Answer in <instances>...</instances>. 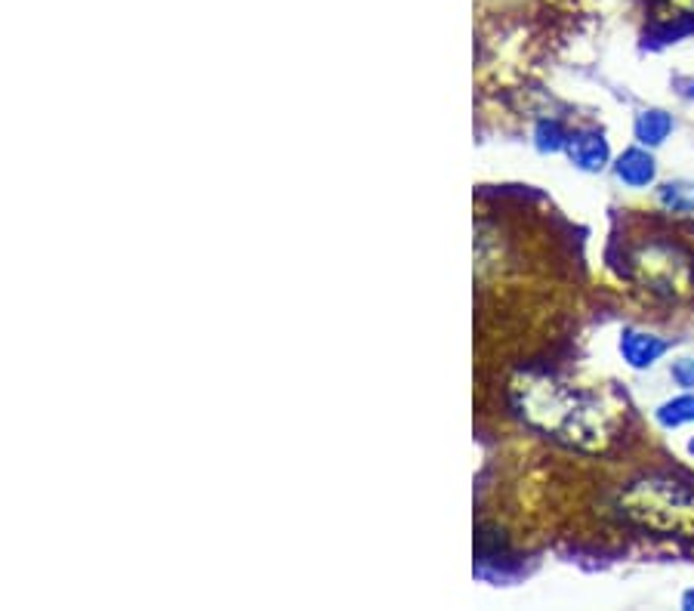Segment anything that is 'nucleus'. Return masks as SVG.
I'll list each match as a JSON object with an SVG mask.
<instances>
[{
  "instance_id": "6",
  "label": "nucleus",
  "mask_w": 694,
  "mask_h": 611,
  "mask_svg": "<svg viewBox=\"0 0 694 611\" xmlns=\"http://www.w3.org/2000/svg\"><path fill=\"white\" fill-rule=\"evenodd\" d=\"M614 173H617V179H620L624 186H630V189H645V186L654 183L657 164H654V158H651L645 149H627L624 155L617 158Z\"/></svg>"
},
{
  "instance_id": "7",
  "label": "nucleus",
  "mask_w": 694,
  "mask_h": 611,
  "mask_svg": "<svg viewBox=\"0 0 694 611\" xmlns=\"http://www.w3.org/2000/svg\"><path fill=\"white\" fill-rule=\"evenodd\" d=\"M670 133H673V118L661 109H648L636 118V139L648 149L661 146Z\"/></svg>"
},
{
  "instance_id": "3",
  "label": "nucleus",
  "mask_w": 694,
  "mask_h": 611,
  "mask_svg": "<svg viewBox=\"0 0 694 611\" xmlns=\"http://www.w3.org/2000/svg\"><path fill=\"white\" fill-rule=\"evenodd\" d=\"M636 266L645 272L642 278L654 284V291H664V294L688 291V281H691L688 260L673 247H664V244L645 247V257H636Z\"/></svg>"
},
{
  "instance_id": "2",
  "label": "nucleus",
  "mask_w": 694,
  "mask_h": 611,
  "mask_svg": "<svg viewBox=\"0 0 694 611\" xmlns=\"http://www.w3.org/2000/svg\"><path fill=\"white\" fill-rule=\"evenodd\" d=\"M624 519L657 534H694V482L673 476H645L617 497Z\"/></svg>"
},
{
  "instance_id": "11",
  "label": "nucleus",
  "mask_w": 694,
  "mask_h": 611,
  "mask_svg": "<svg viewBox=\"0 0 694 611\" xmlns=\"http://www.w3.org/2000/svg\"><path fill=\"white\" fill-rule=\"evenodd\" d=\"M673 380L682 389H694V358H679V362L673 365Z\"/></svg>"
},
{
  "instance_id": "13",
  "label": "nucleus",
  "mask_w": 694,
  "mask_h": 611,
  "mask_svg": "<svg viewBox=\"0 0 694 611\" xmlns=\"http://www.w3.org/2000/svg\"><path fill=\"white\" fill-rule=\"evenodd\" d=\"M688 451H691V454H694V439H691V442H688Z\"/></svg>"
},
{
  "instance_id": "9",
  "label": "nucleus",
  "mask_w": 694,
  "mask_h": 611,
  "mask_svg": "<svg viewBox=\"0 0 694 611\" xmlns=\"http://www.w3.org/2000/svg\"><path fill=\"white\" fill-rule=\"evenodd\" d=\"M534 136H537V149L540 152H559V149L568 146V136H565L559 121H540Z\"/></svg>"
},
{
  "instance_id": "1",
  "label": "nucleus",
  "mask_w": 694,
  "mask_h": 611,
  "mask_svg": "<svg viewBox=\"0 0 694 611\" xmlns=\"http://www.w3.org/2000/svg\"><path fill=\"white\" fill-rule=\"evenodd\" d=\"M513 405L534 429L580 451L605 448L614 433V411L596 392L550 374L522 377L513 386Z\"/></svg>"
},
{
  "instance_id": "4",
  "label": "nucleus",
  "mask_w": 694,
  "mask_h": 611,
  "mask_svg": "<svg viewBox=\"0 0 694 611\" xmlns=\"http://www.w3.org/2000/svg\"><path fill=\"white\" fill-rule=\"evenodd\" d=\"M568 158L574 167L587 170V173H599L605 170L608 158H611V149H608V139L596 130H583V133H574L568 136V146H565Z\"/></svg>"
},
{
  "instance_id": "10",
  "label": "nucleus",
  "mask_w": 694,
  "mask_h": 611,
  "mask_svg": "<svg viewBox=\"0 0 694 611\" xmlns=\"http://www.w3.org/2000/svg\"><path fill=\"white\" fill-rule=\"evenodd\" d=\"M661 201H664V207H670L676 213H688V210H694V186L670 183L661 189Z\"/></svg>"
},
{
  "instance_id": "5",
  "label": "nucleus",
  "mask_w": 694,
  "mask_h": 611,
  "mask_svg": "<svg viewBox=\"0 0 694 611\" xmlns=\"http://www.w3.org/2000/svg\"><path fill=\"white\" fill-rule=\"evenodd\" d=\"M664 352H667V340L654 337V334H645V331H636V328L620 334V355H624V362L630 368H636V371L651 368Z\"/></svg>"
},
{
  "instance_id": "8",
  "label": "nucleus",
  "mask_w": 694,
  "mask_h": 611,
  "mask_svg": "<svg viewBox=\"0 0 694 611\" xmlns=\"http://www.w3.org/2000/svg\"><path fill=\"white\" fill-rule=\"evenodd\" d=\"M657 423L667 426V429H679L685 423H694V395L685 392V395H676V399L664 402L661 408H657Z\"/></svg>"
},
{
  "instance_id": "12",
  "label": "nucleus",
  "mask_w": 694,
  "mask_h": 611,
  "mask_svg": "<svg viewBox=\"0 0 694 611\" xmlns=\"http://www.w3.org/2000/svg\"><path fill=\"white\" fill-rule=\"evenodd\" d=\"M682 608H688V611H694V590H688V593L682 596Z\"/></svg>"
}]
</instances>
